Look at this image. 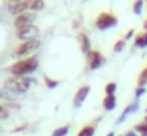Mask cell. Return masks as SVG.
<instances>
[{
  "mask_svg": "<svg viewBox=\"0 0 147 136\" xmlns=\"http://www.w3.org/2000/svg\"><path fill=\"white\" fill-rule=\"evenodd\" d=\"M115 90H117V84H115L114 81H111V82H108V84H106V87H105L106 95H114Z\"/></svg>",
  "mask_w": 147,
  "mask_h": 136,
  "instance_id": "cell-19",
  "label": "cell"
},
{
  "mask_svg": "<svg viewBox=\"0 0 147 136\" xmlns=\"http://www.w3.org/2000/svg\"><path fill=\"white\" fill-rule=\"evenodd\" d=\"M78 43H79L81 52L86 54V55L90 52V51H92V47H90V40H89V37H87L84 32H81V33L78 35Z\"/></svg>",
  "mask_w": 147,
  "mask_h": 136,
  "instance_id": "cell-10",
  "label": "cell"
},
{
  "mask_svg": "<svg viewBox=\"0 0 147 136\" xmlns=\"http://www.w3.org/2000/svg\"><path fill=\"white\" fill-rule=\"evenodd\" d=\"M106 136H115V135H114V133L111 131V133H108V135H106Z\"/></svg>",
  "mask_w": 147,
  "mask_h": 136,
  "instance_id": "cell-29",
  "label": "cell"
},
{
  "mask_svg": "<svg viewBox=\"0 0 147 136\" xmlns=\"http://www.w3.org/2000/svg\"><path fill=\"white\" fill-rule=\"evenodd\" d=\"M93 25H95L98 30H108V28H112V27L117 25V18H115L112 13L103 11V13H100V14L95 18Z\"/></svg>",
  "mask_w": 147,
  "mask_h": 136,
  "instance_id": "cell-4",
  "label": "cell"
},
{
  "mask_svg": "<svg viewBox=\"0 0 147 136\" xmlns=\"http://www.w3.org/2000/svg\"><path fill=\"white\" fill-rule=\"evenodd\" d=\"M8 9H10V13H13L14 16H18V14H21V13L29 11V5H27L26 0H21V2H11Z\"/></svg>",
  "mask_w": 147,
  "mask_h": 136,
  "instance_id": "cell-9",
  "label": "cell"
},
{
  "mask_svg": "<svg viewBox=\"0 0 147 136\" xmlns=\"http://www.w3.org/2000/svg\"><path fill=\"white\" fill-rule=\"evenodd\" d=\"M144 8V0H134L133 2V13L134 14H141Z\"/></svg>",
  "mask_w": 147,
  "mask_h": 136,
  "instance_id": "cell-18",
  "label": "cell"
},
{
  "mask_svg": "<svg viewBox=\"0 0 147 136\" xmlns=\"http://www.w3.org/2000/svg\"><path fill=\"white\" fill-rule=\"evenodd\" d=\"M144 30L147 32V19H146V21H144Z\"/></svg>",
  "mask_w": 147,
  "mask_h": 136,
  "instance_id": "cell-27",
  "label": "cell"
},
{
  "mask_svg": "<svg viewBox=\"0 0 147 136\" xmlns=\"http://www.w3.org/2000/svg\"><path fill=\"white\" fill-rule=\"evenodd\" d=\"M38 35V28L35 25H26V27L16 28V37L21 41H29V40H36Z\"/></svg>",
  "mask_w": 147,
  "mask_h": 136,
  "instance_id": "cell-6",
  "label": "cell"
},
{
  "mask_svg": "<svg viewBox=\"0 0 147 136\" xmlns=\"http://www.w3.org/2000/svg\"><path fill=\"white\" fill-rule=\"evenodd\" d=\"M96 123H98V120H95V122H92V123H87V125H84L82 128L79 130L78 136H93V135H95V127H96Z\"/></svg>",
  "mask_w": 147,
  "mask_h": 136,
  "instance_id": "cell-11",
  "label": "cell"
},
{
  "mask_svg": "<svg viewBox=\"0 0 147 136\" xmlns=\"http://www.w3.org/2000/svg\"><path fill=\"white\" fill-rule=\"evenodd\" d=\"M138 106H139V103L138 101H134V103H131V104H128L127 108H125V111L120 114V117H119V120H117V123H122L125 120V117L128 116V114H131V112H134V111H138Z\"/></svg>",
  "mask_w": 147,
  "mask_h": 136,
  "instance_id": "cell-13",
  "label": "cell"
},
{
  "mask_svg": "<svg viewBox=\"0 0 147 136\" xmlns=\"http://www.w3.org/2000/svg\"><path fill=\"white\" fill-rule=\"evenodd\" d=\"M144 93H146V89H144V87H138V90H136V93H134V95H136V98H139V97H142Z\"/></svg>",
  "mask_w": 147,
  "mask_h": 136,
  "instance_id": "cell-24",
  "label": "cell"
},
{
  "mask_svg": "<svg viewBox=\"0 0 147 136\" xmlns=\"http://www.w3.org/2000/svg\"><path fill=\"white\" fill-rule=\"evenodd\" d=\"M68 131H70V125H63V127H59L52 131V136H67Z\"/></svg>",
  "mask_w": 147,
  "mask_h": 136,
  "instance_id": "cell-16",
  "label": "cell"
},
{
  "mask_svg": "<svg viewBox=\"0 0 147 136\" xmlns=\"http://www.w3.org/2000/svg\"><path fill=\"white\" fill-rule=\"evenodd\" d=\"M123 47H125V40L123 38H122V40H117L114 44V52H122Z\"/></svg>",
  "mask_w": 147,
  "mask_h": 136,
  "instance_id": "cell-22",
  "label": "cell"
},
{
  "mask_svg": "<svg viewBox=\"0 0 147 136\" xmlns=\"http://www.w3.org/2000/svg\"><path fill=\"white\" fill-rule=\"evenodd\" d=\"M146 82H147V66H144L141 74H139V78H138V85H139V87H144Z\"/></svg>",
  "mask_w": 147,
  "mask_h": 136,
  "instance_id": "cell-17",
  "label": "cell"
},
{
  "mask_svg": "<svg viewBox=\"0 0 147 136\" xmlns=\"http://www.w3.org/2000/svg\"><path fill=\"white\" fill-rule=\"evenodd\" d=\"M45 82H46V87H49V89H55L59 85L57 79H51L49 76H45Z\"/></svg>",
  "mask_w": 147,
  "mask_h": 136,
  "instance_id": "cell-21",
  "label": "cell"
},
{
  "mask_svg": "<svg viewBox=\"0 0 147 136\" xmlns=\"http://www.w3.org/2000/svg\"><path fill=\"white\" fill-rule=\"evenodd\" d=\"M8 116H10V112H8V108L3 106V104H0V120H2V119H7Z\"/></svg>",
  "mask_w": 147,
  "mask_h": 136,
  "instance_id": "cell-23",
  "label": "cell"
},
{
  "mask_svg": "<svg viewBox=\"0 0 147 136\" xmlns=\"http://www.w3.org/2000/svg\"><path fill=\"white\" fill-rule=\"evenodd\" d=\"M134 131H138L141 136H147V125H146L144 122L138 123V125L134 127Z\"/></svg>",
  "mask_w": 147,
  "mask_h": 136,
  "instance_id": "cell-20",
  "label": "cell"
},
{
  "mask_svg": "<svg viewBox=\"0 0 147 136\" xmlns=\"http://www.w3.org/2000/svg\"><path fill=\"white\" fill-rule=\"evenodd\" d=\"M27 5H29V11H40V9L45 8V2L43 0H26Z\"/></svg>",
  "mask_w": 147,
  "mask_h": 136,
  "instance_id": "cell-15",
  "label": "cell"
},
{
  "mask_svg": "<svg viewBox=\"0 0 147 136\" xmlns=\"http://www.w3.org/2000/svg\"><path fill=\"white\" fill-rule=\"evenodd\" d=\"M115 103H117L115 95H106V97L103 98V108H105L106 111H114L115 109Z\"/></svg>",
  "mask_w": 147,
  "mask_h": 136,
  "instance_id": "cell-12",
  "label": "cell"
},
{
  "mask_svg": "<svg viewBox=\"0 0 147 136\" xmlns=\"http://www.w3.org/2000/svg\"><path fill=\"white\" fill-rule=\"evenodd\" d=\"M38 57L32 55V57H26V59L18 60L16 63H13L11 66H8V71L11 73V76H22L27 78V74L33 73L38 68Z\"/></svg>",
  "mask_w": 147,
  "mask_h": 136,
  "instance_id": "cell-1",
  "label": "cell"
},
{
  "mask_svg": "<svg viewBox=\"0 0 147 136\" xmlns=\"http://www.w3.org/2000/svg\"><path fill=\"white\" fill-rule=\"evenodd\" d=\"M32 79L30 78H22V76H11V78L5 79V89L16 93H26L29 90Z\"/></svg>",
  "mask_w": 147,
  "mask_h": 136,
  "instance_id": "cell-2",
  "label": "cell"
},
{
  "mask_svg": "<svg viewBox=\"0 0 147 136\" xmlns=\"http://www.w3.org/2000/svg\"><path fill=\"white\" fill-rule=\"evenodd\" d=\"M40 47V40H29V41H21L19 44H16V47L13 49L14 57H24L30 55L33 51H36Z\"/></svg>",
  "mask_w": 147,
  "mask_h": 136,
  "instance_id": "cell-3",
  "label": "cell"
},
{
  "mask_svg": "<svg viewBox=\"0 0 147 136\" xmlns=\"http://www.w3.org/2000/svg\"><path fill=\"white\" fill-rule=\"evenodd\" d=\"M105 62H106V59L100 51L92 49L87 54V68L89 70H98L100 66L105 65Z\"/></svg>",
  "mask_w": 147,
  "mask_h": 136,
  "instance_id": "cell-5",
  "label": "cell"
},
{
  "mask_svg": "<svg viewBox=\"0 0 147 136\" xmlns=\"http://www.w3.org/2000/svg\"><path fill=\"white\" fill-rule=\"evenodd\" d=\"M142 122H144V123H146V125H147V116H146V117H144V119H142Z\"/></svg>",
  "mask_w": 147,
  "mask_h": 136,
  "instance_id": "cell-28",
  "label": "cell"
},
{
  "mask_svg": "<svg viewBox=\"0 0 147 136\" xmlns=\"http://www.w3.org/2000/svg\"><path fill=\"white\" fill-rule=\"evenodd\" d=\"M35 13L33 11H26V13H21V14L14 16V25L16 28L19 27H26V25H33V21H35Z\"/></svg>",
  "mask_w": 147,
  "mask_h": 136,
  "instance_id": "cell-7",
  "label": "cell"
},
{
  "mask_svg": "<svg viewBox=\"0 0 147 136\" xmlns=\"http://www.w3.org/2000/svg\"><path fill=\"white\" fill-rule=\"evenodd\" d=\"M89 92H90V85L86 84V85H82V87H79V90L76 92V95H74V98H73V106L74 108H81V104L86 101Z\"/></svg>",
  "mask_w": 147,
  "mask_h": 136,
  "instance_id": "cell-8",
  "label": "cell"
},
{
  "mask_svg": "<svg viewBox=\"0 0 147 136\" xmlns=\"http://www.w3.org/2000/svg\"><path fill=\"white\" fill-rule=\"evenodd\" d=\"M125 136H138V135L133 131V130H131V131H127V133H125Z\"/></svg>",
  "mask_w": 147,
  "mask_h": 136,
  "instance_id": "cell-26",
  "label": "cell"
},
{
  "mask_svg": "<svg viewBox=\"0 0 147 136\" xmlns=\"http://www.w3.org/2000/svg\"><path fill=\"white\" fill-rule=\"evenodd\" d=\"M144 2H147V0H144Z\"/></svg>",
  "mask_w": 147,
  "mask_h": 136,
  "instance_id": "cell-31",
  "label": "cell"
},
{
  "mask_svg": "<svg viewBox=\"0 0 147 136\" xmlns=\"http://www.w3.org/2000/svg\"><path fill=\"white\" fill-rule=\"evenodd\" d=\"M133 35H134V30H133V28H130V30H128V32H127V33H125V37H123V40H125V41H127V40H130V38H131V37H133Z\"/></svg>",
  "mask_w": 147,
  "mask_h": 136,
  "instance_id": "cell-25",
  "label": "cell"
},
{
  "mask_svg": "<svg viewBox=\"0 0 147 136\" xmlns=\"http://www.w3.org/2000/svg\"><path fill=\"white\" fill-rule=\"evenodd\" d=\"M134 46L136 47H147V32L146 30L134 35Z\"/></svg>",
  "mask_w": 147,
  "mask_h": 136,
  "instance_id": "cell-14",
  "label": "cell"
},
{
  "mask_svg": "<svg viewBox=\"0 0 147 136\" xmlns=\"http://www.w3.org/2000/svg\"><path fill=\"white\" fill-rule=\"evenodd\" d=\"M84 2H86V0H84Z\"/></svg>",
  "mask_w": 147,
  "mask_h": 136,
  "instance_id": "cell-32",
  "label": "cell"
},
{
  "mask_svg": "<svg viewBox=\"0 0 147 136\" xmlns=\"http://www.w3.org/2000/svg\"><path fill=\"white\" fill-rule=\"evenodd\" d=\"M0 98H2V93H0Z\"/></svg>",
  "mask_w": 147,
  "mask_h": 136,
  "instance_id": "cell-30",
  "label": "cell"
}]
</instances>
